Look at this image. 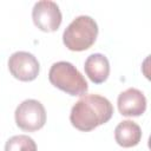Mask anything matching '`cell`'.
Returning a JSON list of instances; mask_svg holds the SVG:
<instances>
[{
  "label": "cell",
  "instance_id": "6da1fadb",
  "mask_svg": "<svg viewBox=\"0 0 151 151\" xmlns=\"http://www.w3.org/2000/svg\"><path fill=\"white\" fill-rule=\"evenodd\" d=\"M113 116L111 101L99 94L83 96L71 109L70 122L79 131L88 132L107 123Z\"/></svg>",
  "mask_w": 151,
  "mask_h": 151
},
{
  "label": "cell",
  "instance_id": "7a4b0ae2",
  "mask_svg": "<svg viewBox=\"0 0 151 151\" xmlns=\"http://www.w3.org/2000/svg\"><path fill=\"white\" fill-rule=\"evenodd\" d=\"M98 25L90 15H79L71 21L63 33V42L70 51L88 50L97 40Z\"/></svg>",
  "mask_w": 151,
  "mask_h": 151
},
{
  "label": "cell",
  "instance_id": "3957f363",
  "mask_svg": "<svg viewBox=\"0 0 151 151\" xmlns=\"http://www.w3.org/2000/svg\"><path fill=\"white\" fill-rule=\"evenodd\" d=\"M50 83L70 96H85L88 85L85 77L68 61H57L48 71Z\"/></svg>",
  "mask_w": 151,
  "mask_h": 151
},
{
  "label": "cell",
  "instance_id": "277c9868",
  "mask_svg": "<svg viewBox=\"0 0 151 151\" xmlns=\"http://www.w3.org/2000/svg\"><path fill=\"white\" fill-rule=\"evenodd\" d=\"M14 119L17 126L22 131H38L46 123V110L39 100L26 99L17 106Z\"/></svg>",
  "mask_w": 151,
  "mask_h": 151
},
{
  "label": "cell",
  "instance_id": "5b68a950",
  "mask_svg": "<svg viewBox=\"0 0 151 151\" xmlns=\"http://www.w3.org/2000/svg\"><path fill=\"white\" fill-rule=\"evenodd\" d=\"M32 19L37 28L42 32H55L61 25L63 15L57 2L41 0L34 4Z\"/></svg>",
  "mask_w": 151,
  "mask_h": 151
},
{
  "label": "cell",
  "instance_id": "8992f818",
  "mask_svg": "<svg viewBox=\"0 0 151 151\" xmlns=\"http://www.w3.org/2000/svg\"><path fill=\"white\" fill-rule=\"evenodd\" d=\"M8 70L15 79L20 81H32L40 72V64L32 53L18 51L9 57Z\"/></svg>",
  "mask_w": 151,
  "mask_h": 151
},
{
  "label": "cell",
  "instance_id": "52a82bcc",
  "mask_svg": "<svg viewBox=\"0 0 151 151\" xmlns=\"http://www.w3.org/2000/svg\"><path fill=\"white\" fill-rule=\"evenodd\" d=\"M118 110L125 117H139L146 110V98L144 93L134 87H130L119 93Z\"/></svg>",
  "mask_w": 151,
  "mask_h": 151
},
{
  "label": "cell",
  "instance_id": "ba28073f",
  "mask_svg": "<svg viewBox=\"0 0 151 151\" xmlns=\"http://www.w3.org/2000/svg\"><path fill=\"white\" fill-rule=\"evenodd\" d=\"M85 74L94 84H101L106 81L110 74L109 59L101 53H93L88 55L84 63Z\"/></svg>",
  "mask_w": 151,
  "mask_h": 151
},
{
  "label": "cell",
  "instance_id": "9c48e42d",
  "mask_svg": "<svg viewBox=\"0 0 151 151\" xmlns=\"http://www.w3.org/2000/svg\"><path fill=\"white\" fill-rule=\"evenodd\" d=\"M114 139L119 146H136L142 139V129L132 120H123L114 129Z\"/></svg>",
  "mask_w": 151,
  "mask_h": 151
},
{
  "label": "cell",
  "instance_id": "30bf717a",
  "mask_svg": "<svg viewBox=\"0 0 151 151\" xmlns=\"http://www.w3.org/2000/svg\"><path fill=\"white\" fill-rule=\"evenodd\" d=\"M37 144L33 138L26 134L13 136L7 139L5 144V151H37Z\"/></svg>",
  "mask_w": 151,
  "mask_h": 151
}]
</instances>
